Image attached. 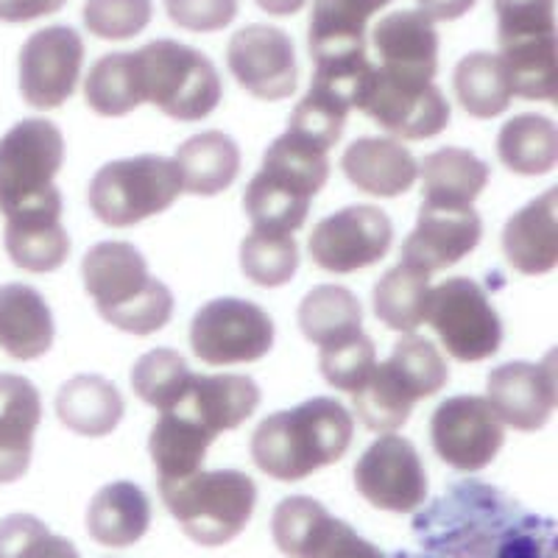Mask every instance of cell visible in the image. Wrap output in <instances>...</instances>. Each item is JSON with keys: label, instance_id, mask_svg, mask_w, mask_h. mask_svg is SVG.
<instances>
[{"label": "cell", "instance_id": "26", "mask_svg": "<svg viewBox=\"0 0 558 558\" xmlns=\"http://www.w3.org/2000/svg\"><path fill=\"white\" fill-rule=\"evenodd\" d=\"M388 3L391 0H316L307 34L313 62L363 57L368 20Z\"/></svg>", "mask_w": 558, "mask_h": 558}, {"label": "cell", "instance_id": "9", "mask_svg": "<svg viewBox=\"0 0 558 558\" xmlns=\"http://www.w3.org/2000/svg\"><path fill=\"white\" fill-rule=\"evenodd\" d=\"M445 349L456 361L477 363L497 355L502 322L486 291L466 277H452L430 288L427 318Z\"/></svg>", "mask_w": 558, "mask_h": 558}, {"label": "cell", "instance_id": "33", "mask_svg": "<svg viewBox=\"0 0 558 558\" xmlns=\"http://www.w3.org/2000/svg\"><path fill=\"white\" fill-rule=\"evenodd\" d=\"M497 154L508 171L520 177H545L558 162L556 123L545 114H517L500 129Z\"/></svg>", "mask_w": 558, "mask_h": 558}, {"label": "cell", "instance_id": "46", "mask_svg": "<svg viewBox=\"0 0 558 558\" xmlns=\"http://www.w3.org/2000/svg\"><path fill=\"white\" fill-rule=\"evenodd\" d=\"M151 0H87L84 26L98 39H132L151 23Z\"/></svg>", "mask_w": 558, "mask_h": 558}, {"label": "cell", "instance_id": "32", "mask_svg": "<svg viewBox=\"0 0 558 558\" xmlns=\"http://www.w3.org/2000/svg\"><path fill=\"white\" fill-rule=\"evenodd\" d=\"M216 441L213 433L196 425L193 418L177 411H162L151 430V461L159 472V481H179L202 470L207 447Z\"/></svg>", "mask_w": 558, "mask_h": 558}, {"label": "cell", "instance_id": "44", "mask_svg": "<svg viewBox=\"0 0 558 558\" xmlns=\"http://www.w3.org/2000/svg\"><path fill=\"white\" fill-rule=\"evenodd\" d=\"M318 366H322L324 380L330 383L332 388L355 393L368 380L372 368L377 366L375 343L363 332L343 338V341L327 343V347H322Z\"/></svg>", "mask_w": 558, "mask_h": 558}, {"label": "cell", "instance_id": "37", "mask_svg": "<svg viewBox=\"0 0 558 558\" xmlns=\"http://www.w3.org/2000/svg\"><path fill=\"white\" fill-rule=\"evenodd\" d=\"M352 397H355L357 418L375 433L400 430L418 402L416 393L408 388V383L397 375V368L388 361L372 368L368 380Z\"/></svg>", "mask_w": 558, "mask_h": 558}, {"label": "cell", "instance_id": "10", "mask_svg": "<svg viewBox=\"0 0 558 558\" xmlns=\"http://www.w3.org/2000/svg\"><path fill=\"white\" fill-rule=\"evenodd\" d=\"M64 162V137L51 121L28 118L0 137V213L9 216L57 184Z\"/></svg>", "mask_w": 558, "mask_h": 558}, {"label": "cell", "instance_id": "47", "mask_svg": "<svg viewBox=\"0 0 558 558\" xmlns=\"http://www.w3.org/2000/svg\"><path fill=\"white\" fill-rule=\"evenodd\" d=\"M166 12L179 28L209 34L238 17V0H166Z\"/></svg>", "mask_w": 558, "mask_h": 558}, {"label": "cell", "instance_id": "40", "mask_svg": "<svg viewBox=\"0 0 558 558\" xmlns=\"http://www.w3.org/2000/svg\"><path fill=\"white\" fill-rule=\"evenodd\" d=\"M191 380V366L173 349H154L132 368V388L146 405L168 411Z\"/></svg>", "mask_w": 558, "mask_h": 558}, {"label": "cell", "instance_id": "51", "mask_svg": "<svg viewBox=\"0 0 558 558\" xmlns=\"http://www.w3.org/2000/svg\"><path fill=\"white\" fill-rule=\"evenodd\" d=\"M307 0H257V7L268 14H277V17H288V14H296L305 9Z\"/></svg>", "mask_w": 558, "mask_h": 558}, {"label": "cell", "instance_id": "13", "mask_svg": "<svg viewBox=\"0 0 558 558\" xmlns=\"http://www.w3.org/2000/svg\"><path fill=\"white\" fill-rule=\"evenodd\" d=\"M433 450L458 472H481L495 461L506 441L500 416L486 397H450L430 422Z\"/></svg>", "mask_w": 558, "mask_h": 558}, {"label": "cell", "instance_id": "24", "mask_svg": "<svg viewBox=\"0 0 558 558\" xmlns=\"http://www.w3.org/2000/svg\"><path fill=\"white\" fill-rule=\"evenodd\" d=\"M39 418L43 400L34 383L0 375V483H14L28 472Z\"/></svg>", "mask_w": 558, "mask_h": 558}, {"label": "cell", "instance_id": "31", "mask_svg": "<svg viewBox=\"0 0 558 558\" xmlns=\"http://www.w3.org/2000/svg\"><path fill=\"white\" fill-rule=\"evenodd\" d=\"M422 204L436 207H472L486 191L488 166L466 148H441L422 159Z\"/></svg>", "mask_w": 558, "mask_h": 558}, {"label": "cell", "instance_id": "11", "mask_svg": "<svg viewBox=\"0 0 558 558\" xmlns=\"http://www.w3.org/2000/svg\"><path fill=\"white\" fill-rule=\"evenodd\" d=\"M191 347L209 366L260 361L274 347V322L246 299H216L193 318Z\"/></svg>", "mask_w": 558, "mask_h": 558}, {"label": "cell", "instance_id": "29", "mask_svg": "<svg viewBox=\"0 0 558 558\" xmlns=\"http://www.w3.org/2000/svg\"><path fill=\"white\" fill-rule=\"evenodd\" d=\"M182 191L193 196H218L238 179L241 148L229 134L202 132L177 148L173 157Z\"/></svg>", "mask_w": 558, "mask_h": 558}, {"label": "cell", "instance_id": "12", "mask_svg": "<svg viewBox=\"0 0 558 558\" xmlns=\"http://www.w3.org/2000/svg\"><path fill=\"white\" fill-rule=\"evenodd\" d=\"M355 109L402 140L436 137L450 123V104L436 84L391 82L372 64Z\"/></svg>", "mask_w": 558, "mask_h": 558}, {"label": "cell", "instance_id": "28", "mask_svg": "<svg viewBox=\"0 0 558 558\" xmlns=\"http://www.w3.org/2000/svg\"><path fill=\"white\" fill-rule=\"evenodd\" d=\"M151 525V502L146 492L129 481L109 483L87 508L89 536L104 547H132Z\"/></svg>", "mask_w": 558, "mask_h": 558}, {"label": "cell", "instance_id": "20", "mask_svg": "<svg viewBox=\"0 0 558 558\" xmlns=\"http://www.w3.org/2000/svg\"><path fill=\"white\" fill-rule=\"evenodd\" d=\"M483 223L472 207L422 204L418 221L402 246V263L425 274L456 266L481 243Z\"/></svg>", "mask_w": 558, "mask_h": 558}, {"label": "cell", "instance_id": "48", "mask_svg": "<svg viewBox=\"0 0 558 558\" xmlns=\"http://www.w3.org/2000/svg\"><path fill=\"white\" fill-rule=\"evenodd\" d=\"M307 558H388L380 547L357 536L347 522L332 517L324 531L318 533V539L313 542Z\"/></svg>", "mask_w": 558, "mask_h": 558}, {"label": "cell", "instance_id": "19", "mask_svg": "<svg viewBox=\"0 0 558 558\" xmlns=\"http://www.w3.org/2000/svg\"><path fill=\"white\" fill-rule=\"evenodd\" d=\"M377 70L391 82L433 84L438 70V34L422 12H391L372 28Z\"/></svg>", "mask_w": 558, "mask_h": 558}, {"label": "cell", "instance_id": "41", "mask_svg": "<svg viewBox=\"0 0 558 558\" xmlns=\"http://www.w3.org/2000/svg\"><path fill=\"white\" fill-rule=\"evenodd\" d=\"M349 112H352V107L341 96L311 84L307 96L291 112L288 132L307 140L313 146L324 148V151H330L338 140H341Z\"/></svg>", "mask_w": 558, "mask_h": 558}, {"label": "cell", "instance_id": "34", "mask_svg": "<svg viewBox=\"0 0 558 558\" xmlns=\"http://www.w3.org/2000/svg\"><path fill=\"white\" fill-rule=\"evenodd\" d=\"M456 96L472 118H497L511 107L514 87L500 57L486 51L463 57L456 68Z\"/></svg>", "mask_w": 558, "mask_h": 558}, {"label": "cell", "instance_id": "50", "mask_svg": "<svg viewBox=\"0 0 558 558\" xmlns=\"http://www.w3.org/2000/svg\"><path fill=\"white\" fill-rule=\"evenodd\" d=\"M418 12L430 20H458L475 7L477 0H416Z\"/></svg>", "mask_w": 558, "mask_h": 558}, {"label": "cell", "instance_id": "38", "mask_svg": "<svg viewBox=\"0 0 558 558\" xmlns=\"http://www.w3.org/2000/svg\"><path fill=\"white\" fill-rule=\"evenodd\" d=\"M84 98L93 112L104 118H121L143 104L134 53H107L89 68Z\"/></svg>", "mask_w": 558, "mask_h": 558}, {"label": "cell", "instance_id": "35", "mask_svg": "<svg viewBox=\"0 0 558 558\" xmlns=\"http://www.w3.org/2000/svg\"><path fill=\"white\" fill-rule=\"evenodd\" d=\"M363 324V307L352 291L341 286H318L299 305V327L307 341L327 347L357 336Z\"/></svg>", "mask_w": 558, "mask_h": 558}, {"label": "cell", "instance_id": "15", "mask_svg": "<svg viewBox=\"0 0 558 558\" xmlns=\"http://www.w3.org/2000/svg\"><path fill=\"white\" fill-rule=\"evenodd\" d=\"M355 486L366 502L393 514H411L427 500V472L416 447L402 436H380L355 466Z\"/></svg>", "mask_w": 558, "mask_h": 558}, {"label": "cell", "instance_id": "49", "mask_svg": "<svg viewBox=\"0 0 558 558\" xmlns=\"http://www.w3.org/2000/svg\"><path fill=\"white\" fill-rule=\"evenodd\" d=\"M68 0H0V20L7 23H28L45 17L64 7Z\"/></svg>", "mask_w": 558, "mask_h": 558}, {"label": "cell", "instance_id": "43", "mask_svg": "<svg viewBox=\"0 0 558 558\" xmlns=\"http://www.w3.org/2000/svg\"><path fill=\"white\" fill-rule=\"evenodd\" d=\"M397 375L408 383L416 400H427L433 393H438L450 380L447 363L436 347L427 338H418L413 332L402 336L400 341L393 343V352L388 357Z\"/></svg>", "mask_w": 558, "mask_h": 558}, {"label": "cell", "instance_id": "30", "mask_svg": "<svg viewBox=\"0 0 558 558\" xmlns=\"http://www.w3.org/2000/svg\"><path fill=\"white\" fill-rule=\"evenodd\" d=\"M123 411L126 405H123L121 391L98 375L73 377L57 393L59 422L78 436H109L121 425Z\"/></svg>", "mask_w": 558, "mask_h": 558}, {"label": "cell", "instance_id": "3", "mask_svg": "<svg viewBox=\"0 0 558 558\" xmlns=\"http://www.w3.org/2000/svg\"><path fill=\"white\" fill-rule=\"evenodd\" d=\"M84 288L112 327L132 336H151L173 316V293L148 277L146 257L132 243L107 241L89 248L82 260Z\"/></svg>", "mask_w": 558, "mask_h": 558}, {"label": "cell", "instance_id": "7", "mask_svg": "<svg viewBox=\"0 0 558 558\" xmlns=\"http://www.w3.org/2000/svg\"><path fill=\"white\" fill-rule=\"evenodd\" d=\"M497 43L514 96L556 101V0H495Z\"/></svg>", "mask_w": 558, "mask_h": 558}, {"label": "cell", "instance_id": "21", "mask_svg": "<svg viewBox=\"0 0 558 558\" xmlns=\"http://www.w3.org/2000/svg\"><path fill=\"white\" fill-rule=\"evenodd\" d=\"M7 252L23 271L48 274L64 266L70 235L62 227V196L57 187L9 213Z\"/></svg>", "mask_w": 558, "mask_h": 558}, {"label": "cell", "instance_id": "45", "mask_svg": "<svg viewBox=\"0 0 558 558\" xmlns=\"http://www.w3.org/2000/svg\"><path fill=\"white\" fill-rule=\"evenodd\" d=\"M0 558H78V550L37 517L12 514L0 520Z\"/></svg>", "mask_w": 558, "mask_h": 558}, {"label": "cell", "instance_id": "17", "mask_svg": "<svg viewBox=\"0 0 558 558\" xmlns=\"http://www.w3.org/2000/svg\"><path fill=\"white\" fill-rule=\"evenodd\" d=\"M227 64L238 84L260 101H282L296 89V53L282 28L260 23L241 28L229 39Z\"/></svg>", "mask_w": 558, "mask_h": 558}, {"label": "cell", "instance_id": "42", "mask_svg": "<svg viewBox=\"0 0 558 558\" xmlns=\"http://www.w3.org/2000/svg\"><path fill=\"white\" fill-rule=\"evenodd\" d=\"M330 511L313 497H288L274 511V542L288 558H307L318 533L330 522Z\"/></svg>", "mask_w": 558, "mask_h": 558}, {"label": "cell", "instance_id": "22", "mask_svg": "<svg viewBox=\"0 0 558 558\" xmlns=\"http://www.w3.org/2000/svg\"><path fill=\"white\" fill-rule=\"evenodd\" d=\"M260 405V388L243 375H191L187 388L168 411L193 418L204 430H235Z\"/></svg>", "mask_w": 558, "mask_h": 558}, {"label": "cell", "instance_id": "6", "mask_svg": "<svg viewBox=\"0 0 558 558\" xmlns=\"http://www.w3.org/2000/svg\"><path fill=\"white\" fill-rule=\"evenodd\" d=\"M143 104L182 123L202 121L221 104V76L216 64L191 45L157 39L134 53Z\"/></svg>", "mask_w": 558, "mask_h": 558}, {"label": "cell", "instance_id": "36", "mask_svg": "<svg viewBox=\"0 0 558 558\" xmlns=\"http://www.w3.org/2000/svg\"><path fill=\"white\" fill-rule=\"evenodd\" d=\"M430 302V274L418 268L393 266L375 286V313L388 330L413 332L427 318Z\"/></svg>", "mask_w": 558, "mask_h": 558}, {"label": "cell", "instance_id": "4", "mask_svg": "<svg viewBox=\"0 0 558 558\" xmlns=\"http://www.w3.org/2000/svg\"><path fill=\"white\" fill-rule=\"evenodd\" d=\"M330 179L327 151L296 134L286 132L268 146L260 173L248 182L243 209L254 229L296 232L307 221L316 193Z\"/></svg>", "mask_w": 558, "mask_h": 558}, {"label": "cell", "instance_id": "39", "mask_svg": "<svg viewBox=\"0 0 558 558\" xmlns=\"http://www.w3.org/2000/svg\"><path fill=\"white\" fill-rule=\"evenodd\" d=\"M241 268L254 286H286L299 268L296 241H293V235H286V232L252 229L241 243Z\"/></svg>", "mask_w": 558, "mask_h": 558}, {"label": "cell", "instance_id": "23", "mask_svg": "<svg viewBox=\"0 0 558 558\" xmlns=\"http://www.w3.org/2000/svg\"><path fill=\"white\" fill-rule=\"evenodd\" d=\"M502 248L520 274L539 277L558 263V187L542 193L536 202L508 218L502 229Z\"/></svg>", "mask_w": 558, "mask_h": 558}, {"label": "cell", "instance_id": "8", "mask_svg": "<svg viewBox=\"0 0 558 558\" xmlns=\"http://www.w3.org/2000/svg\"><path fill=\"white\" fill-rule=\"evenodd\" d=\"M182 193L173 159L143 157L109 162L89 182V207L107 227H132L166 213Z\"/></svg>", "mask_w": 558, "mask_h": 558}, {"label": "cell", "instance_id": "2", "mask_svg": "<svg viewBox=\"0 0 558 558\" xmlns=\"http://www.w3.org/2000/svg\"><path fill=\"white\" fill-rule=\"evenodd\" d=\"M352 433L355 418L341 402L313 397L293 411L263 418L252 436V458L274 481H305L347 456Z\"/></svg>", "mask_w": 558, "mask_h": 558}, {"label": "cell", "instance_id": "16", "mask_svg": "<svg viewBox=\"0 0 558 558\" xmlns=\"http://www.w3.org/2000/svg\"><path fill=\"white\" fill-rule=\"evenodd\" d=\"M84 43L73 28L48 26L20 51V93L34 109H57L73 96L82 76Z\"/></svg>", "mask_w": 558, "mask_h": 558}, {"label": "cell", "instance_id": "1", "mask_svg": "<svg viewBox=\"0 0 558 558\" xmlns=\"http://www.w3.org/2000/svg\"><path fill=\"white\" fill-rule=\"evenodd\" d=\"M416 553L397 558H558L556 522L486 483L463 481L413 520Z\"/></svg>", "mask_w": 558, "mask_h": 558}, {"label": "cell", "instance_id": "14", "mask_svg": "<svg viewBox=\"0 0 558 558\" xmlns=\"http://www.w3.org/2000/svg\"><path fill=\"white\" fill-rule=\"evenodd\" d=\"M391 241L393 227L386 213L372 204H355L316 223L311 257L324 271L352 274L380 263Z\"/></svg>", "mask_w": 558, "mask_h": 558}, {"label": "cell", "instance_id": "27", "mask_svg": "<svg viewBox=\"0 0 558 558\" xmlns=\"http://www.w3.org/2000/svg\"><path fill=\"white\" fill-rule=\"evenodd\" d=\"M0 347L14 361H37L53 347L51 307L32 286H0Z\"/></svg>", "mask_w": 558, "mask_h": 558}, {"label": "cell", "instance_id": "25", "mask_svg": "<svg viewBox=\"0 0 558 558\" xmlns=\"http://www.w3.org/2000/svg\"><path fill=\"white\" fill-rule=\"evenodd\" d=\"M341 168L357 191L393 198L413 187L418 166L402 143L388 137H361L343 151Z\"/></svg>", "mask_w": 558, "mask_h": 558}, {"label": "cell", "instance_id": "5", "mask_svg": "<svg viewBox=\"0 0 558 558\" xmlns=\"http://www.w3.org/2000/svg\"><path fill=\"white\" fill-rule=\"evenodd\" d=\"M159 495L182 531L204 547L235 539L257 506V486L238 470H198L179 481H159Z\"/></svg>", "mask_w": 558, "mask_h": 558}, {"label": "cell", "instance_id": "18", "mask_svg": "<svg viewBox=\"0 0 558 558\" xmlns=\"http://www.w3.org/2000/svg\"><path fill=\"white\" fill-rule=\"evenodd\" d=\"M488 405L502 425L517 430H542L556 411V355L545 363H502L488 375Z\"/></svg>", "mask_w": 558, "mask_h": 558}]
</instances>
